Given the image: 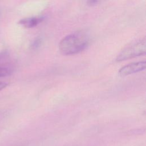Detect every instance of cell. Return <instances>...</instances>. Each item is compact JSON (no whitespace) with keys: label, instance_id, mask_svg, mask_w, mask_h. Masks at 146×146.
<instances>
[{"label":"cell","instance_id":"obj_2","mask_svg":"<svg viewBox=\"0 0 146 146\" xmlns=\"http://www.w3.org/2000/svg\"><path fill=\"white\" fill-rule=\"evenodd\" d=\"M146 43L145 39L135 42L124 48L117 55V61H122L145 54Z\"/></svg>","mask_w":146,"mask_h":146},{"label":"cell","instance_id":"obj_4","mask_svg":"<svg viewBox=\"0 0 146 146\" xmlns=\"http://www.w3.org/2000/svg\"><path fill=\"white\" fill-rule=\"evenodd\" d=\"M43 20L40 17H33L24 18L19 21V23L26 28H31L37 26Z\"/></svg>","mask_w":146,"mask_h":146},{"label":"cell","instance_id":"obj_6","mask_svg":"<svg viewBox=\"0 0 146 146\" xmlns=\"http://www.w3.org/2000/svg\"><path fill=\"white\" fill-rule=\"evenodd\" d=\"M8 85V83L5 82H0V91L5 88L6 87H7Z\"/></svg>","mask_w":146,"mask_h":146},{"label":"cell","instance_id":"obj_3","mask_svg":"<svg viewBox=\"0 0 146 146\" xmlns=\"http://www.w3.org/2000/svg\"><path fill=\"white\" fill-rule=\"evenodd\" d=\"M145 68V61L133 62L121 67L118 72L120 76H125L143 71Z\"/></svg>","mask_w":146,"mask_h":146},{"label":"cell","instance_id":"obj_5","mask_svg":"<svg viewBox=\"0 0 146 146\" xmlns=\"http://www.w3.org/2000/svg\"><path fill=\"white\" fill-rule=\"evenodd\" d=\"M11 68L6 66H0V77H6L12 74Z\"/></svg>","mask_w":146,"mask_h":146},{"label":"cell","instance_id":"obj_1","mask_svg":"<svg viewBox=\"0 0 146 146\" xmlns=\"http://www.w3.org/2000/svg\"><path fill=\"white\" fill-rule=\"evenodd\" d=\"M88 43L89 36L87 33L78 31L64 36L59 44V49L63 55H74L84 50Z\"/></svg>","mask_w":146,"mask_h":146}]
</instances>
